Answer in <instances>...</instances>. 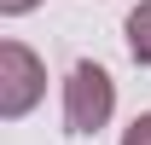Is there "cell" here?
Returning a JSON list of instances; mask_svg holds the SVG:
<instances>
[{"label": "cell", "instance_id": "cell-1", "mask_svg": "<svg viewBox=\"0 0 151 145\" xmlns=\"http://www.w3.org/2000/svg\"><path fill=\"white\" fill-rule=\"evenodd\" d=\"M111 110H116L111 70L93 64V58L70 64V75H64V128L70 134H99V128L111 122Z\"/></svg>", "mask_w": 151, "mask_h": 145}, {"label": "cell", "instance_id": "cell-2", "mask_svg": "<svg viewBox=\"0 0 151 145\" xmlns=\"http://www.w3.org/2000/svg\"><path fill=\"white\" fill-rule=\"evenodd\" d=\"M41 93H47V64H41L23 41H6V47H0V116H6V122L29 116Z\"/></svg>", "mask_w": 151, "mask_h": 145}, {"label": "cell", "instance_id": "cell-3", "mask_svg": "<svg viewBox=\"0 0 151 145\" xmlns=\"http://www.w3.org/2000/svg\"><path fill=\"white\" fill-rule=\"evenodd\" d=\"M122 35H128V52H134V64H145V70H151V0H139V6L128 12Z\"/></svg>", "mask_w": 151, "mask_h": 145}, {"label": "cell", "instance_id": "cell-4", "mask_svg": "<svg viewBox=\"0 0 151 145\" xmlns=\"http://www.w3.org/2000/svg\"><path fill=\"white\" fill-rule=\"evenodd\" d=\"M122 145H151V110H145V116H134V128L122 134Z\"/></svg>", "mask_w": 151, "mask_h": 145}, {"label": "cell", "instance_id": "cell-5", "mask_svg": "<svg viewBox=\"0 0 151 145\" xmlns=\"http://www.w3.org/2000/svg\"><path fill=\"white\" fill-rule=\"evenodd\" d=\"M41 0H0V12H6V18H23V12H35Z\"/></svg>", "mask_w": 151, "mask_h": 145}]
</instances>
